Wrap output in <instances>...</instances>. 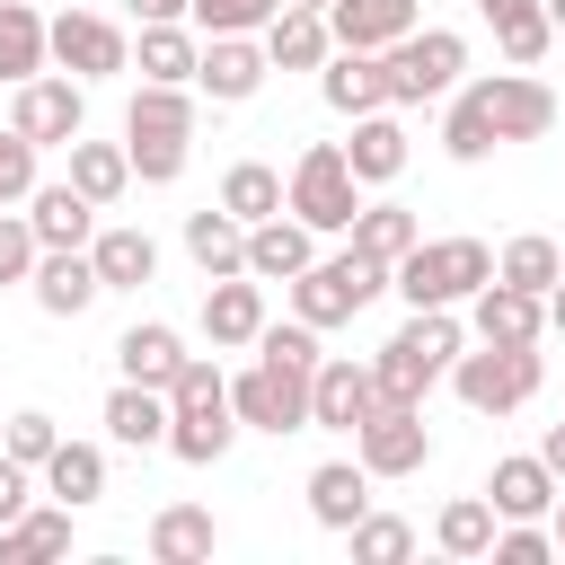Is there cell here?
Here are the masks:
<instances>
[{"mask_svg": "<svg viewBox=\"0 0 565 565\" xmlns=\"http://www.w3.org/2000/svg\"><path fill=\"white\" fill-rule=\"evenodd\" d=\"M53 53H44V18L26 9V0H0V79L18 88V79H35Z\"/></svg>", "mask_w": 565, "mask_h": 565, "instance_id": "e575fe53", "label": "cell"}, {"mask_svg": "<svg viewBox=\"0 0 565 565\" xmlns=\"http://www.w3.org/2000/svg\"><path fill=\"white\" fill-rule=\"evenodd\" d=\"M71 185H79V194H88V203L106 212V203H115V194L132 185V159H124L115 141H71Z\"/></svg>", "mask_w": 565, "mask_h": 565, "instance_id": "ab89813d", "label": "cell"}, {"mask_svg": "<svg viewBox=\"0 0 565 565\" xmlns=\"http://www.w3.org/2000/svg\"><path fill=\"white\" fill-rule=\"evenodd\" d=\"M256 327H265V282H256V274H221V282L203 291V335H212L221 353H238V344H256Z\"/></svg>", "mask_w": 565, "mask_h": 565, "instance_id": "ac0fdd59", "label": "cell"}, {"mask_svg": "<svg viewBox=\"0 0 565 565\" xmlns=\"http://www.w3.org/2000/svg\"><path fill=\"white\" fill-rule=\"evenodd\" d=\"M185 141L194 132H124V159H132L141 185H177L185 177Z\"/></svg>", "mask_w": 565, "mask_h": 565, "instance_id": "7bdbcfd3", "label": "cell"}, {"mask_svg": "<svg viewBox=\"0 0 565 565\" xmlns=\"http://www.w3.org/2000/svg\"><path fill=\"white\" fill-rule=\"evenodd\" d=\"M9 124H18L35 150H71L79 124H88V79H71V71H62V79H44V71L18 79V88H9Z\"/></svg>", "mask_w": 565, "mask_h": 565, "instance_id": "9c48e42d", "label": "cell"}, {"mask_svg": "<svg viewBox=\"0 0 565 565\" xmlns=\"http://www.w3.org/2000/svg\"><path fill=\"white\" fill-rule=\"evenodd\" d=\"M318 97L353 124V115H380L388 106V71H380V53H353V44H335L327 62H318Z\"/></svg>", "mask_w": 565, "mask_h": 565, "instance_id": "5bb4252c", "label": "cell"}, {"mask_svg": "<svg viewBox=\"0 0 565 565\" xmlns=\"http://www.w3.org/2000/svg\"><path fill=\"white\" fill-rule=\"evenodd\" d=\"M221 212H230V221H247V230H256V221H274V212H282V177H274L265 159H238V168L221 177Z\"/></svg>", "mask_w": 565, "mask_h": 565, "instance_id": "d590c367", "label": "cell"}, {"mask_svg": "<svg viewBox=\"0 0 565 565\" xmlns=\"http://www.w3.org/2000/svg\"><path fill=\"white\" fill-rule=\"evenodd\" d=\"M344 168L362 177V185H388L397 168H406V124L380 106V115H353V141H344Z\"/></svg>", "mask_w": 565, "mask_h": 565, "instance_id": "484cf974", "label": "cell"}, {"mask_svg": "<svg viewBox=\"0 0 565 565\" xmlns=\"http://www.w3.org/2000/svg\"><path fill=\"white\" fill-rule=\"evenodd\" d=\"M185 256L203 265V282L247 274V221H230V212H185Z\"/></svg>", "mask_w": 565, "mask_h": 565, "instance_id": "4dcf8cb0", "label": "cell"}, {"mask_svg": "<svg viewBox=\"0 0 565 565\" xmlns=\"http://www.w3.org/2000/svg\"><path fill=\"white\" fill-rule=\"evenodd\" d=\"M441 380L459 388V406H468V415H512V406H530V397H539L547 362H539V344H486V353H459Z\"/></svg>", "mask_w": 565, "mask_h": 565, "instance_id": "5b68a950", "label": "cell"}, {"mask_svg": "<svg viewBox=\"0 0 565 565\" xmlns=\"http://www.w3.org/2000/svg\"><path fill=\"white\" fill-rule=\"evenodd\" d=\"M44 53H53L71 79H115V71L132 62L124 26H115V18H97V9H62V18L44 26Z\"/></svg>", "mask_w": 565, "mask_h": 565, "instance_id": "8fae6325", "label": "cell"}, {"mask_svg": "<svg viewBox=\"0 0 565 565\" xmlns=\"http://www.w3.org/2000/svg\"><path fill=\"white\" fill-rule=\"evenodd\" d=\"M556 274H565V247L556 238H539V230H521V238H503V256H494V282H512V291H556Z\"/></svg>", "mask_w": 565, "mask_h": 565, "instance_id": "836d02e7", "label": "cell"}, {"mask_svg": "<svg viewBox=\"0 0 565 565\" xmlns=\"http://www.w3.org/2000/svg\"><path fill=\"white\" fill-rule=\"evenodd\" d=\"M344 539H353V565H406L415 556V521H397V512H362Z\"/></svg>", "mask_w": 565, "mask_h": 565, "instance_id": "b9f144b4", "label": "cell"}, {"mask_svg": "<svg viewBox=\"0 0 565 565\" xmlns=\"http://www.w3.org/2000/svg\"><path fill=\"white\" fill-rule=\"evenodd\" d=\"M265 71H274V62H265L256 35H212V44L194 53V88H203L212 106H247V97L265 88Z\"/></svg>", "mask_w": 565, "mask_h": 565, "instance_id": "4fadbf2b", "label": "cell"}, {"mask_svg": "<svg viewBox=\"0 0 565 565\" xmlns=\"http://www.w3.org/2000/svg\"><path fill=\"white\" fill-rule=\"evenodd\" d=\"M35 477H44V494H53V503L88 512V503L106 494V450H97V441H53V459H44Z\"/></svg>", "mask_w": 565, "mask_h": 565, "instance_id": "f1b7e54d", "label": "cell"}, {"mask_svg": "<svg viewBox=\"0 0 565 565\" xmlns=\"http://www.w3.org/2000/svg\"><path fill=\"white\" fill-rule=\"evenodd\" d=\"M327 53H335L327 9H274V18H265V62H274V71H318Z\"/></svg>", "mask_w": 565, "mask_h": 565, "instance_id": "7402d4cb", "label": "cell"}, {"mask_svg": "<svg viewBox=\"0 0 565 565\" xmlns=\"http://www.w3.org/2000/svg\"><path fill=\"white\" fill-rule=\"evenodd\" d=\"M477 18L494 26V44H503L512 71H530V62L547 53V35H556V26H547V0H477Z\"/></svg>", "mask_w": 565, "mask_h": 565, "instance_id": "f546056e", "label": "cell"}, {"mask_svg": "<svg viewBox=\"0 0 565 565\" xmlns=\"http://www.w3.org/2000/svg\"><path fill=\"white\" fill-rule=\"evenodd\" d=\"M132 18H141V26H159V18H185V0H132Z\"/></svg>", "mask_w": 565, "mask_h": 565, "instance_id": "f5cc1de1", "label": "cell"}, {"mask_svg": "<svg viewBox=\"0 0 565 565\" xmlns=\"http://www.w3.org/2000/svg\"><path fill=\"white\" fill-rule=\"evenodd\" d=\"M168 424H238V415H230V380H221V362H203V353L177 362V380H168Z\"/></svg>", "mask_w": 565, "mask_h": 565, "instance_id": "603a6c76", "label": "cell"}, {"mask_svg": "<svg viewBox=\"0 0 565 565\" xmlns=\"http://www.w3.org/2000/svg\"><path fill=\"white\" fill-rule=\"evenodd\" d=\"M26 230H35V247H88L97 238V203L62 177V185H35L26 194Z\"/></svg>", "mask_w": 565, "mask_h": 565, "instance_id": "d6986e66", "label": "cell"}, {"mask_svg": "<svg viewBox=\"0 0 565 565\" xmlns=\"http://www.w3.org/2000/svg\"><path fill=\"white\" fill-rule=\"evenodd\" d=\"M106 433H115L124 450H159V441H168V388H150V380H115V397H106Z\"/></svg>", "mask_w": 565, "mask_h": 565, "instance_id": "cb8c5ba5", "label": "cell"}, {"mask_svg": "<svg viewBox=\"0 0 565 565\" xmlns=\"http://www.w3.org/2000/svg\"><path fill=\"white\" fill-rule=\"evenodd\" d=\"M124 132H194V88L141 79V88H132V106H124Z\"/></svg>", "mask_w": 565, "mask_h": 565, "instance_id": "f35d334b", "label": "cell"}, {"mask_svg": "<svg viewBox=\"0 0 565 565\" xmlns=\"http://www.w3.org/2000/svg\"><path fill=\"white\" fill-rule=\"evenodd\" d=\"M26 503H35V468H26V459H9V450H0V521H18V512H26Z\"/></svg>", "mask_w": 565, "mask_h": 565, "instance_id": "f907efd6", "label": "cell"}, {"mask_svg": "<svg viewBox=\"0 0 565 565\" xmlns=\"http://www.w3.org/2000/svg\"><path fill=\"white\" fill-rule=\"evenodd\" d=\"M35 256H44V247H35L26 212H9V203H0V282H26V274H35Z\"/></svg>", "mask_w": 565, "mask_h": 565, "instance_id": "681fc988", "label": "cell"}, {"mask_svg": "<svg viewBox=\"0 0 565 565\" xmlns=\"http://www.w3.org/2000/svg\"><path fill=\"white\" fill-rule=\"evenodd\" d=\"M494 565H547L556 556V530H539V521H494V547H486Z\"/></svg>", "mask_w": 565, "mask_h": 565, "instance_id": "7dc6e473", "label": "cell"}, {"mask_svg": "<svg viewBox=\"0 0 565 565\" xmlns=\"http://www.w3.org/2000/svg\"><path fill=\"white\" fill-rule=\"evenodd\" d=\"M380 291H388V265H380V256H362V247H344V256H309V265L291 274V318L327 335V327L362 318Z\"/></svg>", "mask_w": 565, "mask_h": 565, "instance_id": "277c9868", "label": "cell"}, {"mask_svg": "<svg viewBox=\"0 0 565 565\" xmlns=\"http://www.w3.org/2000/svg\"><path fill=\"white\" fill-rule=\"evenodd\" d=\"M256 353H265V362H291V371H318V362H327V353H318V327H300V318H291V327L265 318V327H256Z\"/></svg>", "mask_w": 565, "mask_h": 565, "instance_id": "bcb514c9", "label": "cell"}, {"mask_svg": "<svg viewBox=\"0 0 565 565\" xmlns=\"http://www.w3.org/2000/svg\"><path fill=\"white\" fill-rule=\"evenodd\" d=\"M88 265H97L106 291H141V282L159 274V238H150V230H97V238H88Z\"/></svg>", "mask_w": 565, "mask_h": 565, "instance_id": "4316f807", "label": "cell"}, {"mask_svg": "<svg viewBox=\"0 0 565 565\" xmlns=\"http://www.w3.org/2000/svg\"><path fill=\"white\" fill-rule=\"evenodd\" d=\"M459 344H468V327H459V309H406V327L371 353V380H380V397H397V406H424V388L459 362Z\"/></svg>", "mask_w": 565, "mask_h": 565, "instance_id": "7a4b0ae2", "label": "cell"}, {"mask_svg": "<svg viewBox=\"0 0 565 565\" xmlns=\"http://www.w3.org/2000/svg\"><path fill=\"white\" fill-rule=\"evenodd\" d=\"M486 503H494V521H539L547 503H556V477H547V459L530 450V459H494V477H486Z\"/></svg>", "mask_w": 565, "mask_h": 565, "instance_id": "d4e9b609", "label": "cell"}, {"mask_svg": "<svg viewBox=\"0 0 565 565\" xmlns=\"http://www.w3.org/2000/svg\"><path fill=\"white\" fill-rule=\"evenodd\" d=\"M274 9H282V0H185V18H194L203 35H265Z\"/></svg>", "mask_w": 565, "mask_h": 565, "instance_id": "ee69618b", "label": "cell"}, {"mask_svg": "<svg viewBox=\"0 0 565 565\" xmlns=\"http://www.w3.org/2000/svg\"><path fill=\"white\" fill-rule=\"evenodd\" d=\"M282 212H300L318 238H327V230H353V212H362V177L344 168V141H309V150L291 159Z\"/></svg>", "mask_w": 565, "mask_h": 565, "instance_id": "52a82bcc", "label": "cell"}, {"mask_svg": "<svg viewBox=\"0 0 565 565\" xmlns=\"http://www.w3.org/2000/svg\"><path fill=\"white\" fill-rule=\"evenodd\" d=\"M556 247H565V238H556Z\"/></svg>", "mask_w": 565, "mask_h": 565, "instance_id": "680465c9", "label": "cell"}, {"mask_svg": "<svg viewBox=\"0 0 565 565\" xmlns=\"http://www.w3.org/2000/svg\"><path fill=\"white\" fill-rule=\"evenodd\" d=\"M371 406H380V380H371V362L335 353V362H318V371H309V424H318V433H353Z\"/></svg>", "mask_w": 565, "mask_h": 565, "instance_id": "7c38bea8", "label": "cell"}, {"mask_svg": "<svg viewBox=\"0 0 565 565\" xmlns=\"http://www.w3.org/2000/svg\"><path fill=\"white\" fill-rule=\"evenodd\" d=\"M477 282H494V247L486 238H415L397 265H388V291L406 309H459Z\"/></svg>", "mask_w": 565, "mask_h": 565, "instance_id": "3957f363", "label": "cell"}, {"mask_svg": "<svg viewBox=\"0 0 565 565\" xmlns=\"http://www.w3.org/2000/svg\"><path fill=\"white\" fill-rule=\"evenodd\" d=\"M194 35L177 26V18H159V26H141V79H168V88H194Z\"/></svg>", "mask_w": 565, "mask_h": 565, "instance_id": "74e56055", "label": "cell"}, {"mask_svg": "<svg viewBox=\"0 0 565 565\" xmlns=\"http://www.w3.org/2000/svg\"><path fill=\"white\" fill-rule=\"evenodd\" d=\"M26 194H35V141L0 124V203H26Z\"/></svg>", "mask_w": 565, "mask_h": 565, "instance_id": "c3c4849f", "label": "cell"}, {"mask_svg": "<svg viewBox=\"0 0 565 565\" xmlns=\"http://www.w3.org/2000/svg\"><path fill=\"white\" fill-rule=\"evenodd\" d=\"M177 362H185V335H177V327H159V318H141V327H124V335H115V371H124V380L168 388V380H177Z\"/></svg>", "mask_w": 565, "mask_h": 565, "instance_id": "83f0119b", "label": "cell"}, {"mask_svg": "<svg viewBox=\"0 0 565 565\" xmlns=\"http://www.w3.org/2000/svg\"><path fill=\"white\" fill-rule=\"evenodd\" d=\"M353 459L371 468V477H415L424 459H433V433H424V406H397V397H380L362 424H353Z\"/></svg>", "mask_w": 565, "mask_h": 565, "instance_id": "30bf717a", "label": "cell"}, {"mask_svg": "<svg viewBox=\"0 0 565 565\" xmlns=\"http://www.w3.org/2000/svg\"><path fill=\"white\" fill-rule=\"evenodd\" d=\"M212 547H221V530H212L203 503H168V512H150V556H159V565H203Z\"/></svg>", "mask_w": 565, "mask_h": 565, "instance_id": "1f68e13d", "label": "cell"}, {"mask_svg": "<svg viewBox=\"0 0 565 565\" xmlns=\"http://www.w3.org/2000/svg\"><path fill=\"white\" fill-rule=\"evenodd\" d=\"M547 26H565V0H547Z\"/></svg>", "mask_w": 565, "mask_h": 565, "instance_id": "11a10c76", "label": "cell"}, {"mask_svg": "<svg viewBox=\"0 0 565 565\" xmlns=\"http://www.w3.org/2000/svg\"><path fill=\"white\" fill-rule=\"evenodd\" d=\"M556 494H565V486H556ZM556 556H565V512H556Z\"/></svg>", "mask_w": 565, "mask_h": 565, "instance_id": "9f6ffc18", "label": "cell"}, {"mask_svg": "<svg viewBox=\"0 0 565 565\" xmlns=\"http://www.w3.org/2000/svg\"><path fill=\"white\" fill-rule=\"evenodd\" d=\"M309 256H318V230H309L300 212H291V221L274 212V221H256V230H247V274H256V282H291Z\"/></svg>", "mask_w": 565, "mask_h": 565, "instance_id": "ffe728a7", "label": "cell"}, {"mask_svg": "<svg viewBox=\"0 0 565 565\" xmlns=\"http://www.w3.org/2000/svg\"><path fill=\"white\" fill-rule=\"evenodd\" d=\"M380 71H388V106L450 97L459 71H468V35H459V26H415V35H397V44L380 53Z\"/></svg>", "mask_w": 565, "mask_h": 565, "instance_id": "8992f818", "label": "cell"}, {"mask_svg": "<svg viewBox=\"0 0 565 565\" xmlns=\"http://www.w3.org/2000/svg\"><path fill=\"white\" fill-rule=\"evenodd\" d=\"M309 512H318V530H353L371 512V468L362 459H318L309 468Z\"/></svg>", "mask_w": 565, "mask_h": 565, "instance_id": "44dd1931", "label": "cell"}, {"mask_svg": "<svg viewBox=\"0 0 565 565\" xmlns=\"http://www.w3.org/2000/svg\"><path fill=\"white\" fill-rule=\"evenodd\" d=\"M230 415L247 424V433H309V371H291V362H247L238 380H230Z\"/></svg>", "mask_w": 565, "mask_h": 565, "instance_id": "ba28073f", "label": "cell"}, {"mask_svg": "<svg viewBox=\"0 0 565 565\" xmlns=\"http://www.w3.org/2000/svg\"><path fill=\"white\" fill-rule=\"evenodd\" d=\"M71 547V503H26L18 521H0V565H35V556H62Z\"/></svg>", "mask_w": 565, "mask_h": 565, "instance_id": "d6a6232c", "label": "cell"}, {"mask_svg": "<svg viewBox=\"0 0 565 565\" xmlns=\"http://www.w3.org/2000/svg\"><path fill=\"white\" fill-rule=\"evenodd\" d=\"M415 0H327V35L353 53H388L397 35H415Z\"/></svg>", "mask_w": 565, "mask_h": 565, "instance_id": "2e32d148", "label": "cell"}, {"mask_svg": "<svg viewBox=\"0 0 565 565\" xmlns=\"http://www.w3.org/2000/svg\"><path fill=\"white\" fill-rule=\"evenodd\" d=\"M26 282H35V309H44V318H79V309L106 291L97 265H88V247H44Z\"/></svg>", "mask_w": 565, "mask_h": 565, "instance_id": "e0dca14e", "label": "cell"}, {"mask_svg": "<svg viewBox=\"0 0 565 565\" xmlns=\"http://www.w3.org/2000/svg\"><path fill=\"white\" fill-rule=\"evenodd\" d=\"M344 238H353L362 256H380V265H397V256H406V247H415L424 230H415V212H406V203H362Z\"/></svg>", "mask_w": 565, "mask_h": 565, "instance_id": "8d00e7d4", "label": "cell"}, {"mask_svg": "<svg viewBox=\"0 0 565 565\" xmlns=\"http://www.w3.org/2000/svg\"><path fill=\"white\" fill-rule=\"evenodd\" d=\"M556 124V88L547 79H530V71H486V79H468L459 97H450V115H441V150L450 159H494L503 141H539Z\"/></svg>", "mask_w": 565, "mask_h": 565, "instance_id": "6da1fadb", "label": "cell"}, {"mask_svg": "<svg viewBox=\"0 0 565 565\" xmlns=\"http://www.w3.org/2000/svg\"><path fill=\"white\" fill-rule=\"evenodd\" d=\"M547 335H565V274H556V291H547Z\"/></svg>", "mask_w": 565, "mask_h": 565, "instance_id": "db71d44e", "label": "cell"}, {"mask_svg": "<svg viewBox=\"0 0 565 565\" xmlns=\"http://www.w3.org/2000/svg\"><path fill=\"white\" fill-rule=\"evenodd\" d=\"M53 441H62V424H53L44 406H26V415H9V424H0V450H9V459H26V468H44V459H53Z\"/></svg>", "mask_w": 565, "mask_h": 565, "instance_id": "f6af8a7d", "label": "cell"}, {"mask_svg": "<svg viewBox=\"0 0 565 565\" xmlns=\"http://www.w3.org/2000/svg\"><path fill=\"white\" fill-rule=\"evenodd\" d=\"M539 459H547V477L565 486V424H547V441H539Z\"/></svg>", "mask_w": 565, "mask_h": 565, "instance_id": "816d5d0a", "label": "cell"}, {"mask_svg": "<svg viewBox=\"0 0 565 565\" xmlns=\"http://www.w3.org/2000/svg\"><path fill=\"white\" fill-rule=\"evenodd\" d=\"M468 318L486 344H539L547 335V300L539 291H512V282H477L468 291Z\"/></svg>", "mask_w": 565, "mask_h": 565, "instance_id": "9a60e30c", "label": "cell"}, {"mask_svg": "<svg viewBox=\"0 0 565 565\" xmlns=\"http://www.w3.org/2000/svg\"><path fill=\"white\" fill-rule=\"evenodd\" d=\"M282 9H327V0H282Z\"/></svg>", "mask_w": 565, "mask_h": 565, "instance_id": "6f0895ef", "label": "cell"}, {"mask_svg": "<svg viewBox=\"0 0 565 565\" xmlns=\"http://www.w3.org/2000/svg\"><path fill=\"white\" fill-rule=\"evenodd\" d=\"M433 547H441V556H486V547H494V503H486V494H459V503H441V521H433Z\"/></svg>", "mask_w": 565, "mask_h": 565, "instance_id": "60d3db41", "label": "cell"}]
</instances>
